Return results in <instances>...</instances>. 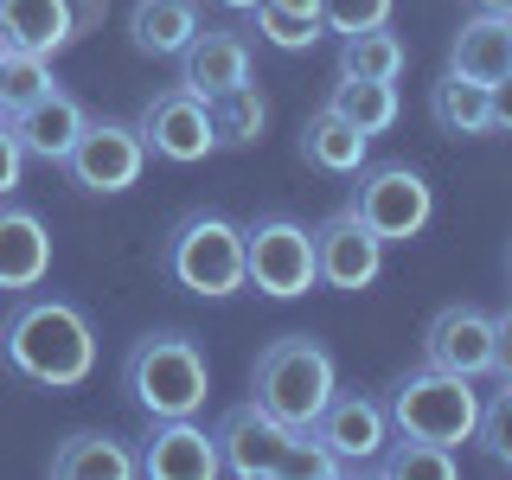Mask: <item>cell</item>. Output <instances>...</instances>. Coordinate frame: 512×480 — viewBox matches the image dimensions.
<instances>
[{"label":"cell","instance_id":"1","mask_svg":"<svg viewBox=\"0 0 512 480\" xmlns=\"http://www.w3.org/2000/svg\"><path fill=\"white\" fill-rule=\"evenodd\" d=\"M0 359L7 372H20L26 384H45V391H77L96 372V333L77 301L58 295H26L20 308L0 327Z\"/></svg>","mask_w":512,"mask_h":480},{"label":"cell","instance_id":"2","mask_svg":"<svg viewBox=\"0 0 512 480\" xmlns=\"http://www.w3.org/2000/svg\"><path fill=\"white\" fill-rule=\"evenodd\" d=\"M122 384L148 423L154 416H199L212 397V365L192 333H141L122 359Z\"/></svg>","mask_w":512,"mask_h":480},{"label":"cell","instance_id":"3","mask_svg":"<svg viewBox=\"0 0 512 480\" xmlns=\"http://www.w3.org/2000/svg\"><path fill=\"white\" fill-rule=\"evenodd\" d=\"M333 391H340V372H333V352L314 333H282L250 365V397L288 429H308Z\"/></svg>","mask_w":512,"mask_h":480},{"label":"cell","instance_id":"4","mask_svg":"<svg viewBox=\"0 0 512 480\" xmlns=\"http://www.w3.org/2000/svg\"><path fill=\"white\" fill-rule=\"evenodd\" d=\"M384 410H391V436L436 442V448H461V442H474L480 391H474V378H461V372L416 365V372H404V378L391 384Z\"/></svg>","mask_w":512,"mask_h":480},{"label":"cell","instance_id":"5","mask_svg":"<svg viewBox=\"0 0 512 480\" xmlns=\"http://www.w3.org/2000/svg\"><path fill=\"white\" fill-rule=\"evenodd\" d=\"M160 269L186 288V295L224 301L244 288V224L224 212H186L160 244Z\"/></svg>","mask_w":512,"mask_h":480},{"label":"cell","instance_id":"6","mask_svg":"<svg viewBox=\"0 0 512 480\" xmlns=\"http://www.w3.org/2000/svg\"><path fill=\"white\" fill-rule=\"evenodd\" d=\"M244 288H263L269 301H301L314 276V231L288 212H263L244 224Z\"/></svg>","mask_w":512,"mask_h":480},{"label":"cell","instance_id":"7","mask_svg":"<svg viewBox=\"0 0 512 480\" xmlns=\"http://www.w3.org/2000/svg\"><path fill=\"white\" fill-rule=\"evenodd\" d=\"M352 212H359L384 244H410L429 231L436 218V192L410 160H384V167H359V192H352Z\"/></svg>","mask_w":512,"mask_h":480},{"label":"cell","instance_id":"8","mask_svg":"<svg viewBox=\"0 0 512 480\" xmlns=\"http://www.w3.org/2000/svg\"><path fill=\"white\" fill-rule=\"evenodd\" d=\"M141 141H148L154 160H173V167H199V160L218 154V128H212V103L192 96L186 84L148 96V109L135 116Z\"/></svg>","mask_w":512,"mask_h":480},{"label":"cell","instance_id":"9","mask_svg":"<svg viewBox=\"0 0 512 480\" xmlns=\"http://www.w3.org/2000/svg\"><path fill=\"white\" fill-rule=\"evenodd\" d=\"M64 173H71V186L84 192H128L148 173V141H141L135 122H84V135H77V148L64 154Z\"/></svg>","mask_w":512,"mask_h":480},{"label":"cell","instance_id":"10","mask_svg":"<svg viewBox=\"0 0 512 480\" xmlns=\"http://www.w3.org/2000/svg\"><path fill=\"white\" fill-rule=\"evenodd\" d=\"M308 429L327 442V455L340 461L346 474H372L378 455L391 448V410H384L378 397H365V391H333L327 410H320Z\"/></svg>","mask_w":512,"mask_h":480},{"label":"cell","instance_id":"11","mask_svg":"<svg viewBox=\"0 0 512 480\" xmlns=\"http://www.w3.org/2000/svg\"><path fill=\"white\" fill-rule=\"evenodd\" d=\"M314 276L340 288V295H359V288H372L384 276V237L352 205L314 224Z\"/></svg>","mask_w":512,"mask_h":480},{"label":"cell","instance_id":"12","mask_svg":"<svg viewBox=\"0 0 512 480\" xmlns=\"http://www.w3.org/2000/svg\"><path fill=\"white\" fill-rule=\"evenodd\" d=\"M423 365H442V372H461V378H487L493 372V314L474 308V301L436 308L423 327Z\"/></svg>","mask_w":512,"mask_h":480},{"label":"cell","instance_id":"13","mask_svg":"<svg viewBox=\"0 0 512 480\" xmlns=\"http://www.w3.org/2000/svg\"><path fill=\"white\" fill-rule=\"evenodd\" d=\"M218 436V468L224 474H237V480H256V474H282V461H288V436L295 429L276 423L263 404H237V410H224V423L212 429Z\"/></svg>","mask_w":512,"mask_h":480},{"label":"cell","instance_id":"14","mask_svg":"<svg viewBox=\"0 0 512 480\" xmlns=\"http://www.w3.org/2000/svg\"><path fill=\"white\" fill-rule=\"evenodd\" d=\"M148 480H212L218 468V436H205L192 416H154V436L141 448Z\"/></svg>","mask_w":512,"mask_h":480},{"label":"cell","instance_id":"15","mask_svg":"<svg viewBox=\"0 0 512 480\" xmlns=\"http://www.w3.org/2000/svg\"><path fill=\"white\" fill-rule=\"evenodd\" d=\"M84 103L77 96H64L58 84L39 96V103H26L20 116H13V141H20V154L26 160H45V167H64V154L77 148V135H84Z\"/></svg>","mask_w":512,"mask_h":480},{"label":"cell","instance_id":"16","mask_svg":"<svg viewBox=\"0 0 512 480\" xmlns=\"http://www.w3.org/2000/svg\"><path fill=\"white\" fill-rule=\"evenodd\" d=\"M45 276H52V231H45V218L0 199V288L32 295Z\"/></svg>","mask_w":512,"mask_h":480},{"label":"cell","instance_id":"17","mask_svg":"<svg viewBox=\"0 0 512 480\" xmlns=\"http://www.w3.org/2000/svg\"><path fill=\"white\" fill-rule=\"evenodd\" d=\"M71 39H77V7L71 0H0V45L52 58Z\"/></svg>","mask_w":512,"mask_h":480},{"label":"cell","instance_id":"18","mask_svg":"<svg viewBox=\"0 0 512 480\" xmlns=\"http://www.w3.org/2000/svg\"><path fill=\"white\" fill-rule=\"evenodd\" d=\"M244 77H250V45L237 39V32H205L199 26V39L180 52V84L192 96H205V103H212L218 90L244 84Z\"/></svg>","mask_w":512,"mask_h":480},{"label":"cell","instance_id":"19","mask_svg":"<svg viewBox=\"0 0 512 480\" xmlns=\"http://www.w3.org/2000/svg\"><path fill=\"white\" fill-rule=\"evenodd\" d=\"M52 474L58 480H135L141 455H128V442L109 436V429H71L52 448Z\"/></svg>","mask_w":512,"mask_h":480},{"label":"cell","instance_id":"20","mask_svg":"<svg viewBox=\"0 0 512 480\" xmlns=\"http://www.w3.org/2000/svg\"><path fill=\"white\" fill-rule=\"evenodd\" d=\"M448 71L474 77V84H500L512 77V20H487V13H468L448 45Z\"/></svg>","mask_w":512,"mask_h":480},{"label":"cell","instance_id":"21","mask_svg":"<svg viewBox=\"0 0 512 480\" xmlns=\"http://www.w3.org/2000/svg\"><path fill=\"white\" fill-rule=\"evenodd\" d=\"M128 39L141 58H180L199 39V7L192 0H135L128 13Z\"/></svg>","mask_w":512,"mask_h":480},{"label":"cell","instance_id":"22","mask_svg":"<svg viewBox=\"0 0 512 480\" xmlns=\"http://www.w3.org/2000/svg\"><path fill=\"white\" fill-rule=\"evenodd\" d=\"M301 154L314 160L320 173H359L365 167V154H372V135H359L340 109H314L308 116V128H301Z\"/></svg>","mask_w":512,"mask_h":480},{"label":"cell","instance_id":"23","mask_svg":"<svg viewBox=\"0 0 512 480\" xmlns=\"http://www.w3.org/2000/svg\"><path fill=\"white\" fill-rule=\"evenodd\" d=\"M429 116H436L442 135H493V84L442 71V84L429 90Z\"/></svg>","mask_w":512,"mask_h":480},{"label":"cell","instance_id":"24","mask_svg":"<svg viewBox=\"0 0 512 480\" xmlns=\"http://www.w3.org/2000/svg\"><path fill=\"white\" fill-rule=\"evenodd\" d=\"M212 128H218V148H256L263 141V128H269V103H263V90L250 84H231V90H218L212 96Z\"/></svg>","mask_w":512,"mask_h":480},{"label":"cell","instance_id":"25","mask_svg":"<svg viewBox=\"0 0 512 480\" xmlns=\"http://www.w3.org/2000/svg\"><path fill=\"white\" fill-rule=\"evenodd\" d=\"M404 39H397L391 26H372V32H346L340 45V77H378V84H397L404 77Z\"/></svg>","mask_w":512,"mask_h":480},{"label":"cell","instance_id":"26","mask_svg":"<svg viewBox=\"0 0 512 480\" xmlns=\"http://www.w3.org/2000/svg\"><path fill=\"white\" fill-rule=\"evenodd\" d=\"M327 109H340L359 135H384V128L397 122V84H378V77H340L333 96H327Z\"/></svg>","mask_w":512,"mask_h":480},{"label":"cell","instance_id":"27","mask_svg":"<svg viewBox=\"0 0 512 480\" xmlns=\"http://www.w3.org/2000/svg\"><path fill=\"white\" fill-rule=\"evenodd\" d=\"M384 480H455V448H436V442H410V436H391V448L378 455Z\"/></svg>","mask_w":512,"mask_h":480},{"label":"cell","instance_id":"28","mask_svg":"<svg viewBox=\"0 0 512 480\" xmlns=\"http://www.w3.org/2000/svg\"><path fill=\"white\" fill-rule=\"evenodd\" d=\"M45 90H52V58H39V52H13V45H0V109H7V122L20 116L26 103H39Z\"/></svg>","mask_w":512,"mask_h":480},{"label":"cell","instance_id":"29","mask_svg":"<svg viewBox=\"0 0 512 480\" xmlns=\"http://www.w3.org/2000/svg\"><path fill=\"white\" fill-rule=\"evenodd\" d=\"M250 20H256V32H263L276 52H308L320 32H327L320 20H308V13H288V7H276V0H256Z\"/></svg>","mask_w":512,"mask_h":480},{"label":"cell","instance_id":"30","mask_svg":"<svg viewBox=\"0 0 512 480\" xmlns=\"http://www.w3.org/2000/svg\"><path fill=\"white\" fill-rule=\"evenodd\" d=\"M474 442L487 448L493 468H512V378H500V391L480 404V423H474Z\"/></svg>","mask_w":512,"mask_h":480},{"label":"cell","instance_id":"31","mask_svg":"<svg viewBox=\"0 0 512 480\" xmlns=\"http://www.w3.org/2000/svg\"><path fill=\"white\" fill-rule=\"evenodd\" d=\"M320 26L327 32H372V26H391V0H320Z\"/></svg>","mask_w":512,"mask_h":480},{"label":"cell","instance_id":"32","mask_svg":"<svg viewBox=\"0 0 512 480\" xmlns=\"http://www.w3.org/2000/svg\"><path fill=\"white\" fill-rule=\"evenodd\" d=\"M282 474H308V480H333V474H346L340 461L327 455V442L314 436V429H295V436H288V461H282Z\"/></svg>","mask_w":512,"mask_h":480},{"label":"cell","instance_id":"33","mask_svg":"<svg viewBox=\"0 0 512 480\" xmlns=\"http://www.w3.org/2000/svg\"><path fill=\"white\" fill-rule=\"evenodd\" d=\"M20 173H26V154H20V141H13V128H0V199H13Z\"/></svg>","mask_w":512,"mask_h":480},{"label":"cell","instance_id":"34","mask_svg":"<svg viewBox=\"0 0 512 480\" xmlns=\"http://www.w3.org/2000/svg\"><path fill=\"white\" fill-rule=\"evenodd\" d=\"M493 378H512V308L493 314Z\"/></svg>","mask_w":512,"mask_h":480},{"label":"cell","instance_id":"35","mask_svg":"<svg viewBox=\"0 0 512 480\" xmlns=\"http://www.w3.org/2000/svg\"><path fill=\"white\" fill-rule=\"evenodd\" d=\"M493 128H500V135H512V77H500V84H493Z\"/></svg>","mask_w":512,"mask_h":480},{"label":"cell","instance_id":"36","mask_svg":"<svg viewBox=\"0 0 512 480\" xmlns=\"http://www.w3.org/2000/svg\"><path fill=\"white\" fill-rule=\"evenodd\" d=\"M468 13H487V20H512V0H461Z\"/></svg>","mask_w":512,"mask_h":480},{"label":"cell","instance_id":"37","mask_svg":"<svg viewBox=\"0 0 512 480\" xmlns=\"http://www.w3.org/2000/svg\"><path fill=\"white\" fill-rule=\"evenodd\" d=\"M218 7H224V13H250L256 0H218Z\"/></svg>","mask_w":512,"mask_h":480}]
</instances>
